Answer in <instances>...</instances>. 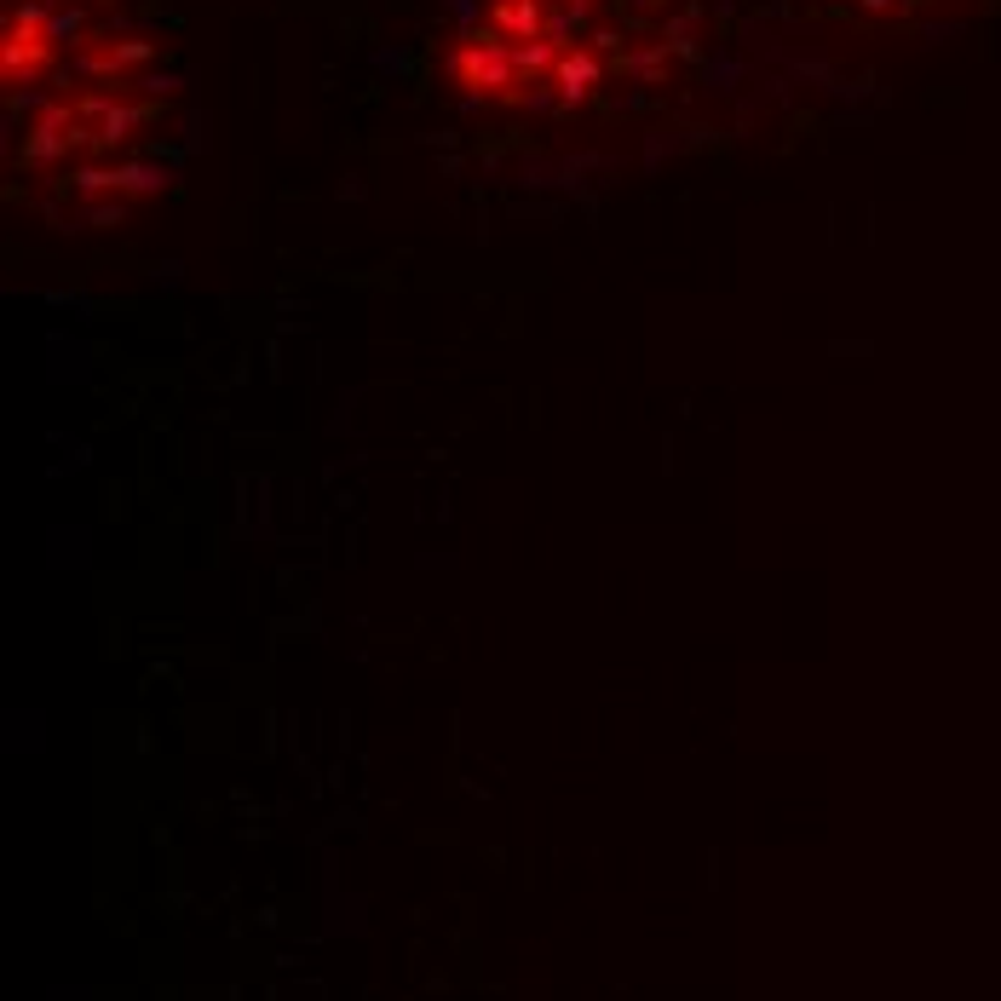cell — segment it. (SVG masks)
Masks as SVG:
<instances>
[{
	"label": "cell",
	"mask_w": 1001,
	"mask_h": 1001,
	"mask_svg": "<svg viewBox=\"0 0 1001 1001\" xmlns=\"http://www.w3.org/2000/svg\"><path fill=\"white\" fill-rule=\"evenodd\" d=\"M599 0H478L449 70L484 104H564L599 81Z\"/></svg>",
	"instance_id": "1"
}]
</instances>
